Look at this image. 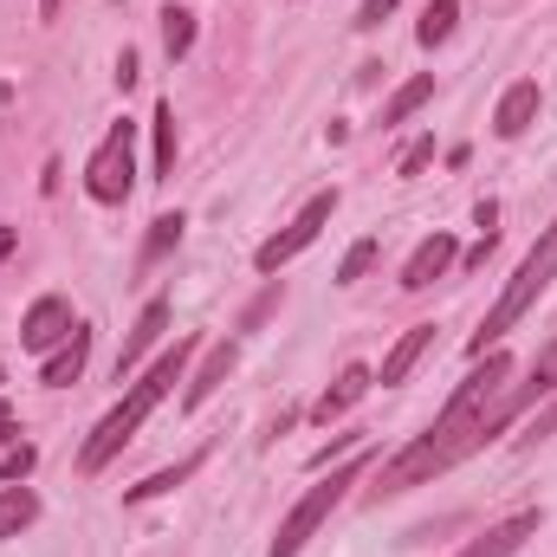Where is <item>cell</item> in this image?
<instances>
[{
  "label": "cell",
  "mask_w": 557,
  "mask_h": 557,
  "mask_svg": "<svg viewBox=\"0 0 557 557\" xmlns=\"http://www.w3.org/2000/svg\"><path fill=\"white\" fill-rule=\"evenodd\" d=\"M545 389H557V344L532 363L525 383H512V357H506V350H486V363L447 396V409L434 416V428L416 434L396 460H383V473L370 480V499L383 506V499H396V493H416L428 480H441L447 467H460L467 454H480L506 421L519 416L532 396H545Z\"/></svg>",
  "instance_id": "cell-1"
},
{
  "label": "cell",
  "mask_w": 557,
  "mask_h": 557,
  "mask_svg": "<svg viewBox=\"0 0 557 557\" xmlns=\"http://www.w3.org/2000/svg\"><path fill=\"white\" fill-rule=\"evenodd\" d=\"M195 350H201V337H175V344H169V350L143 370L137 383H131V396H124L111 416L98 421V428H91V441L78 447V473H104V467H111V460L137 441V428L162 409V396L188 376V357H195Z\"/></svg>",
  "instance_id": "cell-2"
},
{
  "label": "cell",
  "mask_w": 557,
  "mask_h": 557,
  "mask_svg": "<svg viewBox=\"0 0 557 557\" xmlns=\"http://www.w3.org/2000/svg\"><path fill=\"white\" fill-rule=\"evenodd\" d=\"M552 278H557V221L539 234V247L519 260L512 285H506V292L493 298V311L480 318V331H473V357H486V350H493V344H499V337H506V331H512L539 298H545V292H552Z\"/></svg>",
  "instance_id": "cell-3"
},
{
  "label": "cell",
  "mask_w": 557,
  "mask_h": 557,
  "mask_svg": "<svg viewBox=\"0 0 557 557\" xmlns=\"http://www.w3.org/2000/svg\"><path fill=\"white\" fill-rule=\"evenodd\" d=\"M363 467H370V454H357V460L331 467V480H318V486H311L285 519H278V539H273V552H267V557H298V552H305V545H311V532H318V525L344 506V493L363 480Z\"/></svg>",
  "instance_id": "cell-4"
},
{
  "label": "cell",
  "mask_w": 557,
  "mask_h": 557,
  "mask_svg": "<svg viewBox=\"0 0 557 557\" xmlns=\"http://www.w3.org/2000/svg\"><path fill=\"white\" fill-rule=\"evenodd\" d=\"M131 188H137V124L124 117V124H111L104 143L91 149V162H85V195L104 201V208H124Z\"/></svg>",
  "instance_id": "cell-5"
},
{
  "label": "cell",
  "mask_w": 557,
  "mask_h": 557,
  "mask_svg": "<svg viewBox=\"0 0 557 557\" xmlns=\"http://www.w3.org/2000/svg\"><path fill=\"white\" fill-rule=\"evenodd\" d=\"M331 214H337V188H331V195H311V201H305V214H298L285 234H273L260 253H253V267H260V273H278V267H292V260H298V253H305V247H311L324 227H331Z\"/></svg>",
  "instance_id": "cell-6"
},
{
  "label": "cell",
  "mask_w": 557,
  "mask_h": 557,
  "mask_svg": "<svg viewBox=\"0 0 557 557\" xmlns=\"http://www.w3.org/2000/svg\"><path fill=\"white\" fill-rule=\"evenodd\" d=\"M72 331H78V318H72L65 298H39V305L20 318V344H26V350H59Z\"/></svg>",
  "instance_id": "cell-7"
},
{
  "label": "cell",
  "mask_w": 557,
  "mask_h": 557,
  "mask_svg": "<svg viewBox=\"0 0 557 557\" xmlns=\"http://www.w3.org/2000/svg\"><path fill=\"white\" fill-rule=\"evenodd\" d=\"M370 389H376V370H363V363H344V370H337V383H331V389L318 396L311 421H324V428H331L337 416H350V409H357V403H363Z\"/></svg>",
  "instance_id": "cell-8"
},
{
  "label": "cell",
  "mask_w": 557,
  "mask_h": 557,
  "mask_svg": "<svg viewBox=\"0 0 557 557\" xmlns=\"http://www.w3.org/2000/svg\"><path fill=\"white\" fill-rule=\"evenodd\" d=\"M460 260V247H454V234H428L416 253H409V267H403V292H428L434 278H447V267Z\"/></svg>",
  "instance_id": "cell-9"
},
{
  "label": "cell",
  "mask_w": 557,
  "mask_h": 557,
  "mask_svg": "<svg viewBox=\"0 0 557 557\" xmlns=\"http://www.w3.org/2000/svg\"><path fill=\"white\" fill-rule=\"evenodd\" d=\"M539 78H519V85H506V98H499V111H493V131L512 143V137H525L532 124H539Z\"/></svg>",
  "instance_id": "cell-10"
},
{
  "label": "cell",
  "mask_w": 557,
  "mask_h": 557,
  "mask_svg": "<svg viewBox=\"0 0 557 557\" xmlns=\"http://www.w3.org/2000/svg\"><path fill=\"white\" fill-rule=\"evenodd\" d=\"M234 363H240V344H234V337H227V344H208V363L188 376V389H182V409H201V403H208V396H214V389L234 376Z\"/></svg>",
  "instance_id": "cell-11"
},
{
  "label": "cell",
  "mask_w": 557,
  "mask_h": 557,
  "mask_svg": "<svg viewBox=\"0 0 557 557\" xmlns=\"http://www.w3.org/2000/svg\"><path fill=\"white\" fill-rule=\"evenodd\" d=\"M539 525H545V512H512L506 525H493L486 539H473L467 552H454V557H512L525 539H532V532H539Z\"/></svg>",
  "instance_id": "cell-12"
},
{
  "label": "cell",
  "mask_w": 557,
  "mask_h": 557,
  "mask_svg": "<svg viewBox=\"0 0 557 557\" xmlns=\"http://www.w3.org/2000/svg\"><path fill=\"white\" fill-rule=\"evenodd\" d=\"M162 331H169V305H162V298H149V305H143V318H137V331H131V337H124V350H117V383L137 370L143 350H149Z\"/></svg>",
  "instance_id": "cell-13"
},
{
  "label": "cell",
  "mask_w": 557,
  "mask_h": 557,
  "mask_svg": "<svg viewBox=\"0 0 557 557\" xmlns=\"http://www.w3.org/2000/svg\"><path fill=\"white\" fill-rule=\"evenodd\" d=\"M428 344H434V324H409V331L396 337V350L383 357V370H376V383H383V389H389V383H403V376H409V370L421 363V350H428Z\"/></svg>",
  "instance_id": "cell-14"
},
{
  "label": "cell",
  "mask_w": 557,
  "mask_h": 557,
  "mask_svg": "<svg viewBox=\"0 0 557 557\" xmlns=\"http://www.w3.org/2000/svg\"><path fill=\"white\" fill-rule=\"evenodd\" d=\"M85 357H91V331L78 324V331H72V337H65V344L52 350V363H46V383H52V389L78 383V376H85Z\"/></svg>",
  "instance_id": "cell-15"
},
{
  "label": "cell",
  "mask_w": 557,
  "mask_h": 557,
  "mask_svg": "<svg viewBox=\"0 0 557 557\" xmlns=\"http://www.w3.org/2000/svg\"><path fill=\"white\" fill-rule=\"evenodd\" d=\"M33 519H39V499H33V486H0V539H20Z\"/></svg>",
  "instance_id": "cell-16"
},
{
  "label": "cell",
  "mask_w": 557,
  "mask_h": 557,
  "mask_svg": "<svg viewBox=\"0 0 557 557\" xmlns=\"http://www.w3.org/2000/svg\"><path fill=\"white\" fill-rule=\"evenodd\" d=\"M195 467H201V454H188V460H175V467H162V473H149V480H137L124 499L131 506H143V499H162V493H175L182 480H195Z\"/></svg>",
  "instance_id": "cell-17"
},
{
  "label": "cell",
  "mask_w": 557,
  "mask_h": 557,
  "mask_svg": "<svg viewBox=\"0 0 557 557\" xmlns=\"http://www.w3.org/2000/svg\"><path fill=\"white\" fill-rule=\"evenodd\" d=\"M428 98H434V72L409 78V85H403V91H396V98L383 104V131H389V124H409V117H416V111L428 104Z\"/></svg>",
  "instance_id": "cell-18"
},
{
  "label": "cell",
  "mask_w": 557,
  "mask_h": 557,
  "mask_svg": "<svg viewBox=\"0 0 557 557\" xmlns=\"http://www.w3.org/2000/svg\"><path fill=\"white\" fill-rule=\"evenodd\" d=\"M162 46H169V59H188V46H195V13L188 7H162Z\"/></svg>",
  "instance_id": "cell-19"
},
{
  "label": "cell",
  "mask_w": 557,
  "mask_h": 557,
  "mask_svg": "<svg viewBox=\"0 0 557 557\" xmlns=\"http://www.w3.org/2000/svg\"><path fill=\"white\" fill-rule=\"evenodd\" d=\"M149 131H156V175H175V104H156Z\"/></svg>",
  "instance_id": "cell-20"
},
{
  "label": "cell",
  "mask_w": 557,
  "mask_h": 557,
  "mask_svg": "<svg viewBox=\"0 0 557 557\" xmlns=\"http://www.w3.org/2000/svg\"><path fill=\"white\" fill-rule=\"evenodd\" d=\"M454 20H460V7H454V0H434V7H428V13H421L416 39H421V46H441V39H447V33H454Z\"/></svg>",
  "instance_id": "cell-21"
},
{
  "label": "cell",
  "mask_w": 557,
  "mask_h": 557,
  "mask_svg": "<svg viewBox=\"0 0 557 557\" xmlns=\"http://www.w3.org/2000/svg\"><path fill=\"white\" fill-rule=\"evenodd\" d=\"M175 240H182V214H156V221H149V247H143V260H162Z\"/></svg>",
  "instance_id": "cell-22"
},
{
  "label": "cell",
  "mask_w": 557,
  "mask_h": 557,
  "mask_svg": "<svg viewBox=\"0 0 557 557\" xmlns=\"http://www.w3.org/2000/svg\"><path fill=\"white\" fill-rule=\"evenodd\" d=\"M376 253H383L376 240H357V247L344 253V267H337V285H357V278H363L370 267H376Z\"/></svg>",
  "instance_id": "cell-23"
},
{
  "label": "cell",
  "mask_w": 557,
  "mask_h": 557,
  "mask_svg": "<svg viewBox=\"0 0 557 557\" xmlns=\"http://www.w3.org/2000/svg\"><path fill=\"white\" fill-rule=\"evenodd\" d=\"M26 473H33V447H26V441H13V454L0 460V480H7V486H20Z\"/></svg>",
  "instance_id": "cell-24"
},
{
  "label": "cell",
  "mask_w": 557,
  "mask_h": 557,
  "mask_svg": "<svg viewBox=\"0 0 557 557\" xmlns=\"http://www.w3.org/2000/svg\"><path fill=\"white\" fill-rule=\"evenodd\" d=\"M396 7H403V0H363V7H357V20H350V26H357V33H376V26H383V20H389V13H396Z\"/></svg>",
  "instance_id": "cell-25"
},
{
  "label": "cell",
  "mask_w": 557,
  "mask_h": 557,
  "mask_svg": "<svg viewBox=\"0 0 557 557\" xmlns=\"http://www.w3.org/2000/svg\"><path fill=\"white\" fill-rule=\"evenodd\" d=\"M428 162H434V137L409 143V156H403V169H396V175H421V169H428Z\"/></svg>",
  "instance_id": "cell-26"
},
{
  "label": "cell",
  "mask_w": 557,
  "mask_h": 557,
  "mask_svg": "<svg viewBox=\"0 0 557 557\" xmlns=\"http://www.w3.org/2000/svg\"><path fill=\"white\" fill-rule=\"evenodd\" d=\"M552 428H557V403H552V409H545V416H539V421H532V428H525V441H545Z\"/></svg>",
  "instance_id": "cell-27"
},
{
  "label": "cell",
  "mask_w": 557,
  "mask_h": 557,
  "mask_svg": "<svg viewBox=\"0 0 557 557\" xmlns=\"http://www.w3.org/2000/svg\"><path fill=\"white\" fill-rule=\"evenodd\" d=\"M117 85H124V91L137 85V52H124V59H117Z\"/></svg>",
  "instance_id": "cell-28"
},
{
  "label": "cell",
  "mask_w": 557,
  "mask_h": 557,
  "mask_svg": "<svg viewBox=\"0 0 557 557\" xmlns=\"http://www.w3.org/2000/svg\"><path fill=\"white\" fill-rule=\"evenodd\" d=\"M0 434H7V441H20V421H13V409H7V403H0Z\"/></svg>",
  "instance_id": "cell-29"
},
{
  "label": "cell",
  "mask_w": 557,
  "mask_h": 557,
  "mask_svg": "<svg viewBox=\"0 0 557 557\" xmlns=\"http://www.w3.org/2000/svg\"><path fill=\"white\" fill-rule=\"evenodd\" d=\"M13 247H20V234H13V227H0V260H7Z\"/></svg>",
  "instance_id": "cell-30"
}]
</instances>
